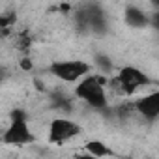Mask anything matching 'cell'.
Segmentation results:
<instances>
[{"instance_id": "obj_1", "label": "cell", "mask_w": 159, "mask_h": 159, "mask_svg": "<svg viewBox=\"0 0 159 159\" xmlns=\"http://www.w3.org/2000/svg\"><path fill=\"white\" fill-rule=\"evenodd\" d=\"M109 75L103 73H88L75 84V98L86 103L94 111H107L109 109V96H107Z\"/></svg>"}, {"instance_id": "obj_2", "label": "cell", "mask_w": 159, "mask_h": 159, "mask_svg": "<svg viewBox=\"0 0 159 159\" xmlns=\"http://www.w3.org/2000/svg\"><path fill=\"white\" fill-rule=\"evenodd\" d=\"M150 77L135 67V66H124L118 69V73L114 77L109 79V84L107 88H111L114 92V96H120V98H129V96H135L139 94L142 88H146L150 84Z\"/></svg>"}, {"instance_id": "obj_3", "label": "cell", "mask_w": 159, "mask_h": 159, "mask_svg": "<svg viewBox=\"0 0 159 159\" xmlns=\"http://www.w3.org/2000/svg\"><path fill=\"white\" fill-rule=\"evenodd\" d=\"M36 135L32 133L28 125V114L21 109H15L11 112V122L2 133V144L6 146H26L34 144Z\"/></svg>"}, {"instance_id": "obj_4", "label": "cell", "mask_w": 159, "mask_h": 159, "mask_svg": "<svg viewBox=\"0 0 159 159\" xmlns=\"http://www.w3.org/2000/svg\"><path fill=\"white\" fill-rule=\"evenodd\" d=\"M92 66L84 60H56L49 66V73L62 83H79L83 77H86L90 73Z\"/></svg>"}, {"instance_id": "obj_5", "label": "cell", "mask_w": 159, "mask_h": 159, "mask_svg": "<svg viewBox=\"0 0 159 159\" xmlns=\"http://www.w3.org/2000/svg\"><path fill=\"white\" fill-rule=\"evenodd\" d=\"M81 133H83L81 124H77L75 120H71L67 116H56L49 124L47 140H49V144H64V142H69L71 139L79 137Z\"/></svg>"}, {"instance_id": "obj_6", "label": "cell", "mask_w": 159, "mask_h": 159, "mask_svg": "<svg viewBox=\"0 0 159 159\" xmlns=\"http://www.w3.org/2000/svg\"><path fill=\"white\" fill-rule=\"evenodd\" d=\"M133 103H135L137 114L144 122H155V120H159V90L144 94V96H140Z\"/></svg>"}, {"instance_id": "obj_7", "label": "cell", "mask_w": 159, "mask_h": 159, "mask_svg": "<svg viewBox=\"0 0 159 159\" xmlns=\"http://www.w3.org/2000/svg\"><path fill=\"white\" fill-rule=\"evenodd\" d=\"M124 21L131 28H146L150 26V13L139 6H127L124 10Z\"/></svg>"}, {"instance_id": "obj_8", "label": "cell", "mask_w": 159, "mask_h": 159, "mask_svg": "<svg viewBox=\"0 0 159 159\" xmlns=\"http://www.w3.org/2000/svg\"><path fill=\"white\" fill-rule=\"evenodd\" d=\"M84 150H86V153L92 155V157H114V155H116V152H114L109 144H105L103 140H98V139L88 140V142L84 144Z\"/></svg>"}, {"instance_id": "obj_9", "label": "cell", "mask_w": 159, "mask_h": 159, "mask_svg": "<svg viewBox=\"0 0 159 159\" xmlns=\"http://www.w3.org/2000/svg\"><path fill=\"white\" fill-rule=\"evenodd\" d=\"M51 105H52V109L58 111L60 114H69V112L73 111V103H71V99L66 98V96L60 94V92H54V94L51 96Z\"/></svg>"}, {"instance_id": "obj_10", "label": "cell", "mask_w": 159, "mask_h": 159, "mask_svg": "<svg viewBox=\"0 0 159 159\" xmlns=\"http://www.w3.org/2000/svg\"><path fill=\"white\" fill-rule=\"evenodd\" d=\"M94 66L99 69V73H103V75H111L112 73V69H114V62L109 58V54H105V52H98V54H94Z\"/></svg>"}, {"instance_id": "obj_11", "label": "cell", "mask_w": 159, "mask_h": 159, "mask_svg": "<svg viewBox=\"0 0 159 159\" xmlns=\"http://www.w3.org/2000/svg\"><path fill=\"white\" fill-rule=\"evenodd\" d=\"M150 28L159 32V10H152L150 11Z\"/></svg>"}, {"instance_id": "obj_12", "label": "cell", "mask_w": 159, "mask_h": 159, "mask_svg": "<svg viewBox=\"0 0 159 159\" xmlns=\"http://www.w3.org/2000/svg\"><path fill=\"white\" fill-rule=\"evenodd\" d=\"M148 2H150V6L153 10H159V0H148Z\"/></svg>"}, {"instance_id": "obj_13", "label": "cell", "mask_w": 159, "mask_h": 159, "mask_svg": "<svg viewBox=\"0 0 159 159\" xmlns=\"http://www.w3.org/2000/svg\"><path fill=\"white\" fill-rule=\"evenodd\" d=\"M157 34H159V32H157Z\"/></svg>"}]
</instances>
